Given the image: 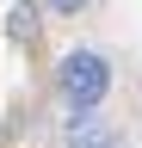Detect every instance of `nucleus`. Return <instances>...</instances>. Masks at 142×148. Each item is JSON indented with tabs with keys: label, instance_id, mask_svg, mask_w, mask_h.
Returning <instances> with one entry per match:
<instances>
[{
	"label": "nucleus",
	"instance_id": "f257e3e1",
	"mask_svg": "<svg viewBox=\"0 0 142 148\" xmlns=\"http://www.w3.org/2000/svg\"><path fill=\"white\" fill-rule=\"evenodd\" d=\"M56 86H62L68 111H93V105H105V92H111V62H105L99 49H68L62 68H56Z\"/></svg>",
	"mask_w": 142,
	"mask_h": 148
},
{
	"label": "nucleus",
	"instance_id": "f03ea898",
	"mask_svg": "<svg viewBox=\"0 0 142 148\" xmlns=\"http://www.w3.org/2000/svg\"><path fill=\"white\" fill-rule=\"evenodd\" d=\"M68 136H74V148H117L111 136H99L93 111H74V123H68Z\"/></svg>",
	"mask_w": 142,
	"mask_h": 148
},
{
	"label": "nucleus",
	"instance_id": "7ed1b4c3",
	"mask_svg": "<svg viewBox=\"0 0 142 148\" xmlns=\"http://www.w3.org/2000/svg\"><path fill=\"white\" fill-rule=\"evenodd\" d=\"M86 0H49V12H80Z\"/></svg>",
	"mask_w": 142,
	"mask_h": 148
}]
</instances>
